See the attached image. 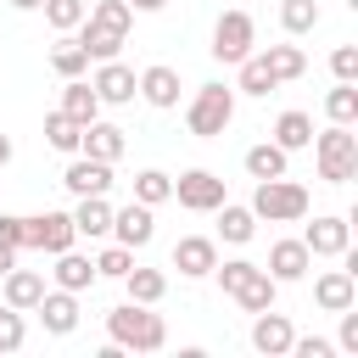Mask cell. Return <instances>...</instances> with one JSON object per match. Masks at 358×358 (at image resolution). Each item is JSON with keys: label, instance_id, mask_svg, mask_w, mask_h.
Masks as SVG:
<instances>
[{"label": "cell", "instance_id": "6da1fadb", "mask_svg": "<svg viewBox=\"0 0 358 358\" xmlns=\"http://www.w3.org/2000/svg\"><path fill=\"white\" fill-rule=\"evenodd\" d=\"M213 274H218L224 296H235L246 313H263V308H274V296H280V280H274L263 263H252V257H229V263H213Z\"/></svg>", "mask_w": 358, "mask_h": 358}, {"label": "cell", "instance_id": "7a4b0ae2", "mask_svg": "<svg viewBox=\"0 0 358 358\" xmlns=\"http://www.w3.org/2000/svg\"><path fill=\"white\" fill-rule=\"evenodd\" d=\"M106 336L123 347V352H162L168 347V324L162 313H151L145 302H117L106 313Z\"/></svg>", "mask_w": 358, "mask_h": 358}, {"label": "cell", "instance_id": "3957f363", "mask_svg": "<svg viewBox=\"0 0 358 358\" xmlns=\"http://www.w3.org/2000/svg\"><path fill=\"white\" fill-rule=\"evenodd\" d=\"M313 162H319L324 185L358 179V134H352V123H330L324 134H313Z\"/></svg>", "mask_w": 358, "mask_h": 358}, {"label": "cell", "instance_id": "277c9868", "mask_svg": "<svg viewBox=\"0 0 358 358\" xmlns=\"http://www.w3.org/2000/svg\"><path fill=\"white\" fill-rule=\"evenodd\" d=\"M257 218H268V224H296V218H308V185H296V179H285V173H274V179H257V190H252V201H246Z\"/></svg>", "mask_w": 358, "mask_h": 358}, {"label": "cell", "instance_id": "5b68a950", "mask_svg": "<svg viewBox=\"0 0 358 358\" xmlns=\"http://www.w3.org/2000/svg\"><path fill=\"white\" fill-rule=\"evenodd\" d=\"M185 123H190L196 140H218L235 123V90L229 84H201L190 95V106H185Z\"/></svg>", "mask_w": 358, "mask_h": 358}, {"label": "cell", "instance_id": "8992f818", "mask_svg": "<svg viewBox=\"0 0 358 358\" xmlns=\"http://www.w3.org/2000/svg\"><path fill=\"white\" fill-rule=\"evenodd\" d=\"M252 45H257V22H252V11H224L218 22H213V56L218 62H241V56H252Z\"/></svg>", "mask_w": 358, "mask_h": 358}, {"label": "cell", "instance_id": "52a82bcc", "mask_svg": "<svg viewBox=\"0 0 358 358\" xmlns=\"http://www.w3.org/2000/svg\"><path fill=\"white\" fill-rule=\"evenodd\" d=\"M173 201H179L185 213H213L218 201H229V190H224V179H218L213 168H185V173L173 179Z\"/></svg>", "mask_w": 358, "mask_h": 358}, {"label": "cell", "instance_id": "ba28073f", "mask_svg": "<svg viewBox=\"0 0 358 358\" xmlns=\"http://www.w3.org/2000/svg\"><path fill=\"white\" fill-rule=\"evenodd\" d=\"M73 241H78L73 213H34V218H22V246H34V252H45V257L67 252Z\"/></svg>", "mask_w": 358, "mask_h": 358}, {"label": "cell", "instance_id": "9c48e42d", "mask_svg": "<svg viewBox=\"0 0 358 358\" xmlns=\"http://www.w3.org/2000/svg\"><path fill=\"white\" fill-rule=\"evenodd\" d=\"M302 246H308L313 257H341V252L352 246V224H347L341 213H324V218H313V224L302 229Z\"/></svg>", "mask_w": 358, "mask_h": 358}, {"label": "cell", "instance_id": "30bf717a", "mask_svg": "<svg viewBox=\"0 0 358 358\" xmlns=\"http://www.w3.org/2000/svg\"><path fill=\"white\" fill-rule=\"evenodd\" d=\"M291 341H296V330H291L285 313H274V308L252 313V347H257L263 358H291Z\"/></svg>", "mask_w": 358, "mask_h": 358}, {"label": "cell", "instance_id": "8fae6325", "mask_svg": "<svg viewBox=\"0 0 358 358\" xmlns=\"http://www.w3.org/2000/svg\"><path fill=\"white\" fill-rule=\"evenodd\" d=\"M90 84H95L101 106H129V101L140 95V90H134V67H123L117 56H112V62H95V78H90Z\"/></svg>", "mask_w": 358, "mask_h": 358}, {"label": "cell", "instance_id": "7c38bea8", "mask_svg": "<svg viewBox=\"0 0 358 358\" xmlns=\"http://www.w3.org/2000/svg\"><path fill=\"white\" fill-rule=\"evenodd\" d=\"M62 185H67L73 196H106V190H112V162H95V157H84V151H73Z\"/></svg>", "mask_w": 358, "mask_h": 358}, {"label": "cell", "instance_id": "4fadbf2b", "mask_svg": "<svg viewBox=\"0 0 358 358\" xmlns=\"http://www.w3.org/2000/svg\"><path fill=\"white\" fill-rule=\"evenodd\" d=\"M34 313H39V324L50 330V336H73L78 330V291H45L39 302H34Z\"/></svg>", "mask_w": 358, "mask_h": 358}, {"label": "cell", "instance_id": "5bb4252c", "mask_svg": "<svg viewBox=\"0 0 358 358\" xmlns=\"http://www.w3.org/2000/svg\"><path fill=\"white\" fill-rule=\"evenodd\" d=\"M112 235L123 241V246H151V235H157V218H151V207L145 201H129V207H112Z\"/></svg>", "mask_w": 358, "mask_h": 358}, {"label": "cell", "instance_id": "9a60e30c", "mask_svg": "<svg viewBox=\"0 0 358 358\" xmlns=\"http://www.w3.org/2000/svg\"><path fill=\"white\" fill-rule=\"evenodd\" d=\"M313 302H319L324 313L352 308V302H358V274H352V268H324V274L313 280Z\"/></svg>", "mask_w": 358, "mask_h": 358}, {"label": "cell", "instance_id": "2e32d148", "mask_svg": "<svg viewBox=\"0 0 358 358\" xmlns=\"http://www.w3.org/2000/svg\"><path fill=\"white\" fill-rule=\"evenodd\" d=\"M134 90H140V101H145V106H157V112H168V106H179V73H173L168 62H157V67H145V73L134 78Z\"/></svg>", "mask_w": 358, "mask_h": 358}, {"label": "cell", "instance_id": "e0dca14e", "mask_svg": "<svg viewBox=\"0 0 358 358\" xmlns=\"http://www.w3.org/2000/svg\"><path fill=\"white\" fill-rule=\"evenodd\" d=\"M213 263H218V241H207V235H185V241L173 246V268H179L185 280H207Z\"/></svg>", "mask_w": 358, "mask_h": 358}, {"label": "cell", "instance_id": "ac0fdd59", "mask_svg": "<svg viewBox=\"0 0 358 358\" xmlns=\"http://www.w3.org/2000/svg\"><path fill=\"white\" fill-rule=\"evenodd\" d=\"M263 268H268V274H274L280 285H291V280H302V274L313 268V252L302 246V235H296V241H274V246H268V263H263Z\"/></svg>", "mask_w": 358, "mask_h": 358}, {"label": "cell", "instance_id": "d6986e66", "mask_svg": "<svg viewBox=\"0 0 358 358\" xmlns=\"http://www.w3.org/2000/svg\"><path fill=\"white\" fill-rule=\"evenodd\" d=\"M73 39L84 45V56H90V62H112V56L129 45V34H117V28H101V22H90V17L73 28Z\"/></svg>", "mask_w": 358, "mask_h": 358}, {"label": "cell", "instance_id": "ffe728a7", "mask_svg": "<svg viewBox=\"0 0 358 358\" xmlns=\"http://www.w3.org/2000/svg\"><path fill=\"white\" fill-rule=\"evenodd\" d=\"M123 145H129V140H123V129H117V123H101V117H95V123H84V140H78V151H84V157H95V162H117V157H123Z\"/></svg>", "mask_w": 358, "mask_h": 358}, {"label": "cell", "instance_id": "44dd1931", "mask_svg": "<svg viewBox=\"0 0 358 358\" xmlns=\"http://www.w3.org/2000/svg\"><path fill=\"white\" fill-rule=\"evenodd\" d=\"M0 280H6V308H22V313H34V302L45 296V274H39V268H17V263H11Z\"/></svg>", "mask_w": 358, "mask_h": 358}, {"label": "cell", "instance_id": "7402d4cb", "mask_svg": "<svg viewBox=\"0 0 358 358\" xmlns=\"http://www.w3.org/2000/svg\"><path fill=\"white\" fill-rule=\"evenodd\" d=\"M62 112H67L73 123H95V117H101V95H95V84H84V78H62Z\"/></svg>", "mask_w": 358, "mask_h": 358}, {"label": "cell", "instance_id": "603a6c76", "mask_svg": "<svg viewBox=\"0 0 358 358\" xmlns=\"http://www.w3.org/2000/svg\"><path fill=\"white\" fill-rule=\"evenodd\" d=\"M73 229L90 235V241L112 235V201H106V196H78V207H73Z\"/></svg>", "mask_w": 358, "mask_h": 358}, {"label": "cell", "instance_id": "cb8c5ba5", "mask_svg": "<svg viewBox=\"0 0 358 358\" xmlns=\"http://www.w3.org/2000/svg\"><path fill=\"white\" fill-rule=\"evenodd\" d=\"M213 213H218V235H224L229 246H246V241L257 235V213H252V207H241V201H218Z\"/></svg>", "mask_w": 358, "mask_h": 358}, {"label": "cell", "instance_id": "d4e9b609", "mask_svg": "<svg viewBox=\"0 0 358 358\" xmlns=\"http://www.w3.org/2000/svg\"><path fill=\"white\" fill-rule=\"evenodd\" d=\"M50 274H56V285H62V291H90V285L101 280V274H95V257H78L73 246H67V252H56V268H50Z\"/></svg>", "mask_w": 358, "mask_h": 358}, {"label": "cell", "instance_id": "484cf974", "mask_svg": "<svg viewBox=\"0 0 358 358\" xmlns=\"http://www.w3.org/2000/svg\"><path fill=\"white\" fill-rule=\"evenodd\" d=\"M274 145H280V151H302V145H313V117L296 112V106L280 112V117H274Z\"/></svg>", "mask_w": 358, "mask_h": 358}, {"label": "cell", "instance_id": "4316f807", "mask_svg": "<svg viewBox=\"0 0 358 358\" xmlns=\"http://www.w3.org/2000/svg\"><path fill=\"white\" fill-rule=\"evenodd\" d=\"M285 162H291V151H280L274 140H257V145H246V157H241V168H246L252 179H274V173H285Z\"/></svg>", "mask_w": 358, "mask_h": 358}, {"label": "cell", "instance_id": "83f0119b", "mask_svg": "<svg viewBox=\"0 0 358 358\" xmlns=\"http://www.w3.org/2000/svg\"><path fill=\"white\" fill-rule=\"evenodd\" d=\"M123 285H129V302H145V308H157V302L168 296V274H162V268H140V263H134V268L123 274Z\"/></svg>", "mask_w": 358, "mask_h": 358}, {"label": "cell", "instance_id": "f1b7e54d", "mask_svg": "<svg viewBox=\"0 0 358 358\" xmlns=\"http://www.w3.org/2000/svg\"><path fill=\"white\" fill-rule=\"evenodd\" d=\"M235 67H241V78H235V90H241V95H268V90H280V78L268 73V62H263V50H252V56H241Z\"/></svg>", "mask_w": 358, "mask_h": 358}, {"label": "cell", "instance_id": "f546056e", "mask_svg": "<svg viewBox=\"0 0 358 358\" xmlns=\"http://www.w3.org/2000/svg\"><path fill=\"white\" fill-rule=\"evenodd\" d=\"M50 67H56V78H84L90 73V56H84V45L73 34H62L56 50H50Z\"/></svg>", "mask_w": 358, "mask_h": 358}, {"label": "cell", "instance_id": "4dcf8cb0", "mask_svg": "<svg viewBox=\"0 0 358 358\" xmlns=\"http://www.w3.org/2000/svg\"><path fill=\"white\" fill-rule=\"evenodd\" d=\"M263 62H268V73H274L280 84H291V78H302V73H308L302 45H268V50H263Z\"/></svg>", "mask_w": 358, "mask_h": 358}, {"label": "cell", "instance_id": "1f68e13d", "mask_svg": "<svg viewBox=\"0 0 358 358\" xmlns=\"http://www.w3.org/2000/svg\"><path fill=\"white\" fill-rule=\"evenodd\" d=\"M134 201H145V207L173 201V173H162V168H140V173H134Z\"/></svg>", "mask_w": 358, "mask_h": 358}, {"label": "cell", "instance_id": "d6a6232c", "mask_svg": "<svg viewBox=\"0 0 358 358\" xmlns=\"http://www.w3.org/2000/svg\"><path fill=\"white\" fill-rule=\"evenodd\" d=\"M280 28L296 39V34H313L319 28V0H280Z\"/></svg>", "mask_w": 358, "mask_h": 358}, {"label": "cell", "instance_id": "836d02e7", "mask_svg": "<svg viewBox=\"0 0 358 358\" xmlns=\"http://www.w3.org/2000/svg\"><path fill=\"white\" fill-rule=\"evenodd\" d=\"M45 140H50L56 151H67V157H73V151H78V140H84V123H73V117L56 106V112L45 117Z\"/></svg>", "mask_w": 358, "mask_h": 358}, {"label": "cell", "instance_id": "e575fe53", "mask_svg": "<svg viewBox=\"0 0 358 358\" xmlns=\"http://www.w3.org/2000/svg\"><path fill=\"white\" fill-rule=\"evenodd\" d=\"M90 22H101V28H117V34H129L134 28V6L129 0H90V11H84Z\"/></svg>", "mask_w": 358, "mask_h": 358}, {"label": "cell", "instance_id": "d590c367", "mask_svg": "<svg viewBox=\"0 0 358 358\" xmlns=\"http://www.w3.org/2000/svg\"><path fill=\"white\" fill-rule=\"evenodd\" d=\"M324 117L330 123H358V84H341L336 78V90L324 95Z\"/></svg>", "mask_w": 358, "mask_h": 358}, {"label": "cell", "instance_id": "8d00e7d4", "mask_svg": "<svg viewBox=\"0 0 358 358\" xmlns=\"http://www.w3.org/2000/svg\"><path fill=\"white\" fill-rule=\"evenodd\" d=\"M39 11H45V22H50L56 34H73V28L84 22V11H90V0H45Z\"/></svg>", "mask_w": 358, "mask_h": 358}, {"label": "cell", "instance_id": "74e56055", "mask_svg": "<svg viewBox=\"0 0 358 358\" xmlns=\"http://www.w3.org/2000/svg\"><path fill=\"white\" fill-rule=\"evenodd\" d=\"M129 268H134V246H123V241L106 246V252L95 257V274H101V280H123Z\"/></svg>", "mask_w": 358, "mask_h": 358}, {"label": "cell", "instance_id": "f35d334b", "mask_svg": "<svg viewBox=\"0 0 358 358\" xmlns=\"http://www.w3.org/2000/svg\"><path fill=\"white\" fill-rule=\"evenodd\" d=\"M28 341V324H22V308H0V352H17Z\"/></svg>", "mask_w": 358, "mask_h": 358}, {"label": "cell", "instance_id": "ab89813d", "mask_svg": "<svg viewBox=\"0 0 358 358\" xmlns=\"http://www.w3.org/2000/svg\"><path fill=\"white\" fill-rule=\"evenodd\" d=\"M330 73H336L341 84H352V78H358V45H336V50H330Z\"/></svg>", "mask_w": 358, "mask_h": 358}, {"label": "cell", "instance_id": "60d3db41", "mask_svg": "<svg viewBox=\"0 0 358 358\" xmlns=\"http://www.w3.org/2000/svg\"><path fill=\"white\" fill-rule=\"evenodd\" d=\"M291 358H336V341H324V336H296V341H291Z\"/></svg>", "mask_w": 358, "mask_h": 358}, {"label": "cell", "instance_id": "b9f144b4", "mask_svg": "<svg viewBox=\"0 0 358 358\" xmlns=\"http://www.w3.org/2000/svg\"><path fill=\"white\" fill-rule=\"evenodd\" d=\"M336 347L358 358V313H352V308H341V330H336Z\"/></svg>", "mask_w": 358, "mask_h": 358}, {"label": "cell", "instance_id": "7bdbcfd3", "mask_svg": "<svg viewBox=\"0 0 358 358\" xmlns=\"http://www.w3.org/2000/svg\"><path fill=\"white\" fill-rule=\"evenodd\" d=\"M0 246L6 252H22V218L17 213H0Z\"/></svg>", "mask_w": 358, "mask_h": 358}, {"label": "cell", "instance_id": "ee69618b", "mask_svg": "<svg viewBox=\"0 0 358 358\" xmlns=\"http://www.w3.org/2000/svg\"><path fill=\"white\" fill-rule=\"evenodd\" d=\"M129 6H134V11H162L168 0H129Z\"/></svg>", "mask_w": 358, "mask_h": 358}, {"label": "cell", "instance_id": "f6af8a7d", "mask_svg": "<svg viewBox=\"0 0 358 358\" xmlns=\"http://www.w3.org/2000/svg\"><path fill=\"white\" fill-rule=\"evenodd\" d=\"M11 263H17V252H6V246H0V274H6Z\"/></svg>", "mask_w": 358, "mask_h": 358}, {"label": "cell", "instance_id": "bcb514c9", "mask_svg": "<svg viewBox=\"0 0 358 358\" xmlns=\"http://www.w3.org/2000/svg\"><path fill=\"white\" fill-rule=\"evenodd\" d=\"M6 162H11V140L0 134V168H6Z\"/></svg>", "mask_w": 358, "mask_h": 358}, {"label": "cell", "instance_id": "7dc6e473", "mask_svg": "<svg viewBox=\"0 0 358 358\" xmlns=\"http://www.w3.org/2000/svg\"><path fill=\"white\" fill-rule=\"evenodd\" d=\"M11 6H17V11H39L45 0H11Z\"/></svg>", "mask_w": 358, "mask_h": 358}]
</instances>
